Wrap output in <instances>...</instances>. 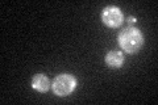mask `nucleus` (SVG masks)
<instances>
[{
	"label": "nucleus",
	"mask_w": 158,
	"mask_h": 105,
	"mask_svg": "<svg viewBox=\"0 0 158 105\" xmlns=\"http://www.w3.org/2000/svg\"><path fill=\"white\" fill-rule=\"evenodd\" d=\"M32 87L40 92H46L49 87H50V82H49V79L46 76H44V75H36L32 80Z\"/></svg>",
	"instance_id": "obj_5"
},
{
	"label": "nucleus",
	"mask_w": 158,
	"mask_h": 105,
	"mask_svg": "<svg viewBox=\"0 0 158 105\" xmlns=\"http://www.w3.org/2000/svg\"><path fill=\"white\" fill-rule=\"evenodd\" d=\"M75 79H74L71 75L69 74H62L57 76L54 79V82L52 84V88H53V92L57 95V96H67L69 93H71L75 88Z\"/></svg>",
	"instance_id": "obj_2"
},
{
	"label": "nucleus",
	"mask_w": 158,
	"mask_h": 105,
	"mask_svg": "<svg viewBox=\"0 0 158 105\" xmlns=\"http://www.w3.org/2000/svg\"><path fill=\"white\" fill-rule=\"evenodd\" d=\"M123 62H124V57H123L121 53L117 51H111L106 55V63L112 68H117L123 66Z\"/></svg>",
	"instance_id": "obj_4"
},
{
	"label": "nucleus",
	"mask_w": 158,
	"mask_h": 105,
	"mask_svg": "<svg viewBox=\"0 0 158 105\" xmlns=\"http://www.w3.org/2000/svg\"><path fill=\"white\" fill-rule=\"evenodd\" d=\"M144 43V37L136 28H125L118 34V45L125 53H137Z\"/></svg>",
	"instance_id": "obj_1"
},
{
	"label": "nucleus",
	"mask_w": 158,
	"mask_h": 105,
	"mask_svg": "<svg viewBox=\"0 0 158 105\" xmlns=\"http://www.w3.org/2000/svg\"><path fill=\"white\" fill-rule=\"evenodd\" d=\"M102 20L103 22H104L107 26L110 28H117L120 26L123 20V13L118 8L116 7H107L104 11H103V14H102Z\"/></svg>",
	"instance_id": "obj_3"
}]
</instances>
